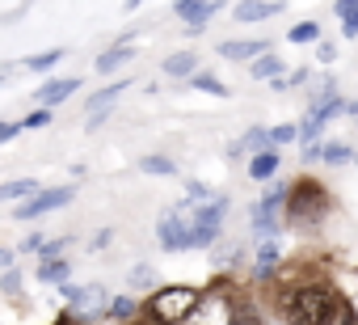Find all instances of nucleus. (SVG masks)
<instances>
[{
  "label": "nucleus",
  "instance_id": "obj_36",
  "mask_svg": "<svg viewBox=\"0 0 358 325\" xmlns=\"http://www.w3.org/2000/svg\"><path fill=\"white\" fill-rule=\"evenodd\" d=\"M232 325H262V317H257L253 308H241V304H236V317H232Z\"/></svg>",
  "mask_w": 358,
  "mask_h": 325
},
{
  "label": "nucleus",
  "instance_id": "obj_2",
  "mask_svg": "<svg viewBox=\"0 0 358 325\" xmlns=\"http://www.w3.org/2000/svg\"><path fill=\"white\" fill-rule=\"evenodd\" d=\"M199 287L190 283H169V287H156L143 304H139V317L152 321V325H186V317L194 312L199 304Z\"/></svg>",
  "mask_w": 358,
  "mask_h": 325
},
{
  "label": "nucleus",
  "instance_id": "obj_17",
  "mask_svg": "<svg viewBox=\"0 0 358 325\" xmlns=\"http://www.w3.org/2000/svg\"><path fill=\"white\" fill-rule=\"evenodd\" d=\"M245 152H270V131L266 127H253V131H245L236 144H232V156H245Z\"/></svg>",
  "mask_w": 358,
  "mask_h": 325
},
{
  "label": "nucleus",
  "instance_id": "obj_1",
  "mask_svg": "<svg viewBox=\"0 0 358 325\" xmlns=\"http://www.w3.org/2000/svg\"><path fill=\"white\" fill-rule=\"evenodd\" d=\"M278 317L287 325H337L345 300L324 287V283H291V287H278V300H274Z\"/></svg>",
  "mask_w": 358,
  "mask_h": 325
},
{
  "label": "nucleus",
  "instance_id": "obj_26",
  "mask_svg": "<svg viewBox=\"0 0 358 325\" xmlns=\"http://www.w3.org/2000/svg\"><path fill=\"white\" fill-rule=\"evenodd\" d=\"M30 195H38V182H30V178H13V182H5L0 186V199H30Z\"/></svg>",
  "mask_w": 358,
  "mask_h": 325
},
{
  "label": "nucleus",
  "instance_id": "obj_28",
  "mask_svg": "<svg viewBox=\"0 0 358 325\" xmlns=\"http://www.w3.org/2000/svg\"><path fill=\"white\" fill-rule=\"evenodd\" d=\"M190 81H194V89H203V93H211V97H228V85H224L220 76H211V72H194Z\"/></svg>",
  "mask_w": 358,
  "mask_h": 325
},
{
  "label": "nucleus",
  "instance_id": "obj_8",
  "mask_svg": "<svg viewBox=\"0 0 358 325\" xmlns=\"http://www.w3.org/2000/svg\"><path fill=\"white\" fill-rule=\"evenodd\" d=\"M59 296H64V304L72 308V317H80V321H93V317H101V312H106V304H110V291H106V283H85V287H76V283H64V287H59Z\"/></svg>",
  "mask_w": 358,
  "mask_h": 325
},
{
  "label": "nucleus",
  "instance_id": "obj_5",
  "mask_svg": "<svg viewBox=\"0 0 358 325\" xmlns=\"http://www.w3.org/2000/svg\"><path fill=\"white\" fill-rule=\"evenodd\" d=\"M224 216H228V199L224 195H215L211 203L194 207V216H190V249H211L220 241Z\"/></svg>",
  "mask_w": 358,
  "mask_h": 325
},
{
  "label": "nucleus",
  "instance_id": "obj_19",
  "mask_svg": "<svg viewBox=\"0 0 358 325\" xmlns=\"http://www.w3.org/2000/svg\"><path fill=\"white\" fill-rule=\"evenodd\" d=\"M278 165H282V160H278V152H274V148H270V152H257V156L249 160V178L270 182V178L278 174Z\"/></svg>",
  "mask_w": 358,
  "mask_h": 325
},
{
  "label": "nucleus",
  "instance_id": "obj_40",
  "mask_svg": "<svg viewBox=\"0 0 358 325\" xmlns=\"http://www.w3.org/2000/svg\"><path fill=\"white\" fill-rule=\"evenodd\" d=\"M341 325H358V321H354V312H350V308H341Z\"/></svg>",
  "mask_w": 358,
  "mask_h": 325
},
{
  "label": "nucleus",
  "instance_id": "obj_4",
  "mask_svg": "<svg viewBox=\"0 0 358 325\" xmlns=\"http://www.w3.org/2000/svg\"><path fill=\"white\" fill-rule=\"evenodd\" d=\"M232 317H236V296H232L228 283H215L211 291L199 296V304L186 317V325H232Z\"/></svg>",
  "mask_w": 358,
  "mask_h": 325
},
{
  "label": "nucleus",
  "instance_id": "obj_22",
  "mask_svg": "<svg viewBox=\"0 0 358 325\" xmlns=\"http://www.w3.org/2000/svg\"><path fill=\"white\" fill-rule=\"evenodd\" d=\"M101 317H110V321H135L139 317V304H135V296H110V304H106V312Z\"/></svg>",
  "mask_w": 358,
  "mask_h": 325
},
{
  "label": "nucleus",
  "instance_id": "obj_34",
  "mask_svg": "<svg viewBox=\"0 0 358 325\" xmlns=\"http://www.w3.org/2000/svg\"><path fill=\"white\" fill-rule=\"evenodd\" d=\"M43 241H47V233H30V237H22V241H17V249H13V254H17V258H22V254H38V249H43Z\"/></svg>",
  "mask_w": 358,
  "mask_h": 325
},
{
  "label": "nucleus",
  "instance_id": "obj_29",
  "mask_svg": "<svg viewBox=\"0 0 358 325\" xmlns=\"http://www.w3.org/2000/svg\"><path fill=\"white\" fill-rule=\"evenodd\" d=\"M131 287H135V291H156V270H152L148 262L131 266Z\"/></svg>",
  "mask_w": 358,
  "mask_h": 325
},
{
  "label": "nucleus",
  "instance_id": "obj_15",
  "mask_svg": "<svg viewBox=\"0 0 358 325\" xmlns=\"http://www.w3.org/2000/svg\"><path fill=\"white\" fill-rule=\"evenodd\" d=\"M34 279H38V283H47V287H64V283L72 279V262H68V258H55V262H38Z\"/></svg>",
  "mask_w": 358,
  "mask_h": 325
},
{
  "label": "nucleus",
  "instance_id": "obj_42",
  "mask_svg": "<svg viewBox=\"0 0 358 325\" xmlns=\"http://www.w3.org/2000/svg\"><path fill=\"white\" fill-rule=\"evenodd\" d=\"M345 110H350V114H354V118H358V102H350V106H345Z\"/></svg>",
  "mask_w": 358,
  "mask_h": 325
},
{
  "label": "nucleus",
  "instance_id": "obj_41",
  "mask_svg": "<svg viewBox=\"0 0 358 325\" xmlns=\"http://www.w3.org/2000/svg\"><path fill=\"white\" fill-rule=\"evenodd\" d=\"M9 76H13V68H0V85H5V81H9Z\"/></svg>",
  "mask_w": 358,
  "mask_h": 325
},
{
  "label": "nucleus",
  "instance_id": "obj_7",
  "mask_svg": "<svg viewBox=\"0 0 358 325\" xmlns=\"http://www.w3.org/2000/svg\"><path fill=\"white\" fill-rule=\"evenodd\" d=\"M76 199V186H38V195H30L26 203H17L13 207V220H43V216H51V212H59V207H68Z\"/></svg>",
  "mask_w": 358,
  "mask_h": 325
},
{
  "label": "nucleus",
  "instance_id": "obj_23",
  "mask_svg": "<svg viewBox=\"0 0 358 325\" xmlns=\"http://www.w3.org/2000/svg\"><path fill=\"white\" fill-rule=\"evenodd\" d=\"M64 55H68L64 47H51V51H38V55L22 60V68H26V72H38V76H47V72H51V68H55V64H59Z\"/></svg>",
  "mask_w": 358,
  "mask_h": 325
},
{
  "label": "nucleus",
  "instance_id": "obj_11",
  "mask_svg": "<svg viewBox=\"0 0 358 325\" xmlns=\"http://www.w3.org/2000/svg\"><path fill=\"white\" fill-rule=\"evenodd\" d=\"M76 89H80V76H51V81L34 93V102H38V110H55V106L68 102Z\"/></svg>",
  "mask_w": 358,
  "mask_h": 325
},
{
  "label": "nucleus",
  "instance_id": "obj_43",
  "mask_svg": "<svg viewBox=\"0 0 358 325\" xmlns=\"http://www.w3.org/2000/svg\"><path fill=\"white\" fill-rule=\"evenodd\" d=\"M131 325H152V321H143V317H135V321H131Z\"/></svg>",
  "mask_w": 358,
  "mask_h": 325
},
{
  "label": "nucleus",
  "instance_id": "obj_12",
  "mask_svg": "<svg viewBox=\"0 0 358 325\" xmlns=\"http://www.w3.org/2000/svg\"><path fill=\"white\" fill-rule=\"evenodd\" d=\"M278 13H282V0H245V5L232 9L236 22H270Z\"/></svg>",
  "mask_w": 358,
  "mask_h": 325
},
{
  "label": "nucleus",
  "instance_id": "obj_38",
  "mask_svg": "<svg viewBox=\"0 0 358 325\" xmlns=\"http://www.w3.org/2000/svg\"><path fill=\"white\" fill-rule=\"evenodd\" d=\"M110 241H114V228H101V233H97V237L89 241V249H106Z\"/></svg>",
  "mask_w": 358,
  "mask_h": 325
},
{
  "label": "nucleus",
  "instance_id": "obj_13",
  "mask_svg": "<svg viewBox=\"0 0 358 325\" xmlns=\"http://www.w3.org/2000/svg\"><path fill=\"white\" fill-rule=\"evenodd\" d=\"M131 89V81H114V85H106V89H97L93 97H85V114L93 118V114H106L110 106H118V97Z\"/></svg>",
  "mask_w": 358,
  "mask_h": 325
},
{
  "label": "nucleus",
  "instance_id": "obj_30",
  "mask_svg": "<svg viewBox=\"0 0 358 325\" xmlns=\"http://www.w3.org/2000/svg\"><path fill=\"white\" fill-rule=\"evenodd\" d=\"M68 245H72V237H55V241H43V249H38V262H55V258H64V254H68Z\"/></svg>",
  "mask_w": 358,
  "mask_h": 325
},
{
  "label": "nucleus",
  "instance_id": "obj_24",
  "mask_svg": "<svg viewBox=\"0 0 358 325\" xmlns=\"http://www.w3.org/2000/svg\"><path fill=\"white\" fill-rule=\"evenodd\" d=\"M333 13H337V22H341V34H345V39H358V0H337Z\"/></svg>",
  "mask_w": 358,
  "mask_h": 325
},
{
  "label": "nucleus",
  "instance_id": "obj_9",
  "mask_svg": "<svg viewBox=\"0 0 358 325\" xmlns=\"http://www.w3.org/2000/svg\"><path fill=\"white\" fill-rule=\"evenodd\" d=\"M282 203H287V186H270V191L257 199V207H253V233H257L262 241H274Z\"/></svg>",
  "mask_w": 358,
  "mask_h": 325
},
{
  "label": "nucleus",
  "instance_id": "obj_14",
  "mask_svg": "<svg viewBox=\"0 0 358 325\" xmlns=\"http://www.w3.org/2000/svg\"><path fill=\"white\" fill-rule=\"evenodd\" d=\"M220 55L224 60H257V55H266V43L262 39H232V43H220Z\"/></svg>",
  "mask_w": 358,
  "mask_h": 325
},
{
  "label": "nucleus",
  "instance_id": "obj_39",
  "mask_svg": "<svg viewBox=\"0 0 358 325\" xmlns=\"http://www.w3.org/2000/svg\"><path fill=\"white\" fill-rule=\"evenodd\" d=\"M13 262H17V254H13V249H5V245H0V270H9Z\"/></svg>",
  "mask_w": 358,
  "mask_h": 325
},
{
  "label": "nucleus",
  "instance_id": "obj_27",
  "mask_svg": "<svg viewBox=\"0 0 358 325\" xmlns=\"http://www.w3.org/2000/svg\"><path fill=\"white\" fill-rule=\"evenodd\" d=\"M139 170L152 174V178H177V165H173L169 156H143V160H139Z\"/></svg>",
  "mask_w": 358,
  "mask_h": 325
},
{
  "label": "nucleus",
  "instance_id": "obj_20",
  "mask_svg": "<svg viewBox=\"0 0 358 325\" xmlns=\"http://www.w3.org/2000/svg\"><path fill=\"white\" fill-rule=\"evenodd\" d=\"M131 55H135V51H131V47H122V43H114V47H110V51H101V55H97V64H93V68H97V72H106V76H110V72H118V68H122V64H131Z\"/></svg>",
  "mask_w": 358,
  "mask_h": 325
},
{
  "label": "nucleus",
  "instance_id": "obj_3",
  "mask_svg": "<svg viewBox=\"0 0 358 325\" xmlns=\"http://www.w3.org/2000/svg\"><path fill=\"white\" fill-rule=\"evenodd\" d=\"M329 207H333V199H329V191H324L316 178H299V182L287 191V203H282L291 228H316V224L329 216Z\"/></svg>",
  "mask_w": 358,
  "mask_h": 325
},
{
  "label": "nucleus",
  "instance_id": "obj_10",
  "mask_svg": "<svg viewBox=\"0 0 358 325\" xmlns=\"http://www.w3.org/2000/svg\"><path fill=\"white\" fill-rule=\"evenodd\" d=\"M173 13L182 18V26H186V34H203V26L220 13V5L215 0H177L173 5Z\"/></svg>",
  "mask_w": 358,
  "mask_h": 325
},
{
  "label": "nucleus",
  "instance_id": "obj_37",
  "mask_svg": "<svg viewBox=\"0 0 358 325\" xmlns=\"http://www.w3.org/2000/svg\"><path fill=\"white\" fill-rule=\"evenodd\" d=\"M17 135H22V123H0V144H9Z\"/></svg>",
  "mask_w": 358,
  "mask_h": 325
},
{
  "label": "nucleus",
  "instance_id": "obj_33",
  "mask_svg": "<svg viewBox=\"0 0 358 325\" xmlns=\"http://www.w3.org/2000/svg\"><path fill=\"white\" fill-rule=\"evenodd\" d=\"M295 139V123H278V127H270V148L278 152L282 144H291Z\"/></svg>",
  "mask_w": 358,
  "mask_h": 325
},
{
  "label": "nucleus",
  "instance_id": "obj_25",
  "mask_svg": "<svg viewBox=\"0 0 358 325\" xmlns=\"http://www.w3.org/2000/svg\"><path fill=\"white\" fill-rule=\"evenodd\" d=\"M22 287H26V275H22V266H9L5 275H0V291L9 296V304H17V300H22Z\"/></svg>",
  "mask_w": 358,
  "mask_h": 325
},
{
  "label": "nucleus",
  "instance_id": "obj_6",
  "mask_svg": "<svg viewBox=\"0 0 358 325\" xmlns=\"http://www.w3.org/2000/svg\"><path fill=\"white\" fill-rule=\"evenodd\" d=\"M190 216H194V203H177V207H169V212L156 220V241H160V249H169V254L190 249Z\"/></svg>",
  "mask_w": 358,
  "mask_h": 325
},
{
  "label": "nucleus",
  "instance_id": "obj_35",
  "mask_svg": "<svg viewBox=\"0 0 358 325\" xmlns=\"http://www.w3.org/2000/svg\"><path fill=\"white\" fill-rule=\"evenodd\" d=\"M51 123V110H34V114H26L22 118V131H34V127H47Z\"/></svg>",
  "mask_w": 358,
  "mask_h": 325
},
{
  "label": "nucleus",
  "instance_id": "obj_18",
  "mask_svg": "<svg viewBox=\"0 0 358 325\" xmlns=\"http://www.w3.org/2000/svg\"><path fill=\"white\" fill-rule=\"evenodd\" d=\"M278 262H282V254H278V245L274 241H266L262 249H257V266H253V275L266 283V279H274L278 275Z\"/></svg>",
  "mask_w": 358,
  "mask_h": 325
},
{
  "label": "nucleus",
  "instance_id": "obj_21",
  "mask_svg": "<svg viewBox=\"0 0 358 325\" xmlns=\"http://www.w3.org/2000/svg\"><path fill=\"white\" fill-rule=\"evenodd\" d=\"M249 76H253V81H278V76H282V60H278L274 51H266V55H257V60L249 64Z\"/></svg>",
  "mask_w": 358,
  "mask_h": 325
},
{
  "label": "nucleus",
  "instance_id": "obj_31",
  "mask_svg": "<svg viewBox=\"0 0 358 325\" xmlns=\"http://www.w3.org/2000/svg\"><path fill=\"white\" fill-rule=\"evenodd\" d=\"M287 39H291V43H316V39H320V26H316V22H299L295 30H287Z\"/></svg>",
  "mask_w": 358,
  "mask_h": 325
},
{
  "label": "nucleus",
  "instance_id": "obj_32",
  "mask_svg": "<svg viewBox=\"0 0 358 325\" xmlns=\"http://www.w3.org/2000/svg\"><path fill=\"white\" fill-rule=\"evenodd\" d=\"M320 156L329 160V165H345V160H354V148H345V144H329V148H320Z\"/></svg>",
  "mask_w": 358,
  "mask_h": 325
},
{
  "label": "nucleus",
  "instance_id": "obj_16",
  "mask_svg": "<svg viewBox=\"0 0 358 325\" xmlns=\"http://www.w3.org/2000/svg\"><path fill=\"white\" fill-rule=\"evenodd\" d=\"M199 72V55L194 51H173L169 60H164V76H173V81H186V76H194Z\"/></svg>",
  "mask_w": 358,
  "mask_h": 325
}]
</instances>
